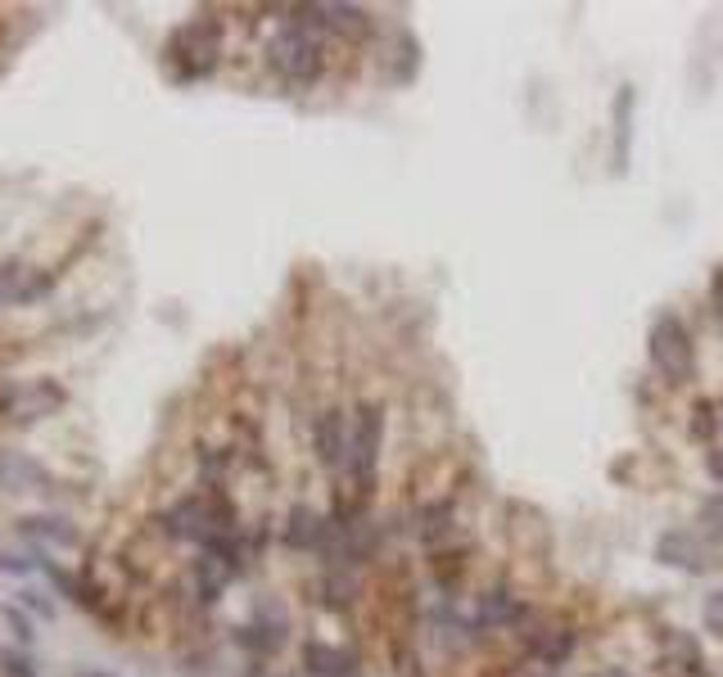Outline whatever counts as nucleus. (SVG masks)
Here are the masks:
<instances>
[{
	"label": "nucleus",
	"instance_id": "nucleus-10",
	"mask_svg": "<svg viewBox=\"0 0 723 677\" xmlns=\"http://www.w3.org/2000/svg\"><path fill=\"white\" fill-rule=\"evenodd\" d=\"M304 664L317 677H348L353 673V655L344 645H326V641H308L304 645Z\"/></svg>",
	"mask_w": 723,
	"mask_h": 677
},
{
	"label": "nucleus",
	"instance_id": "nucleus-7",
	"mask_svg": "<svg viewBox=\"0 0 723 677\" xmlns=\"http://www.w3.org/2000/svg\"><path fill=\"white\" fill-rule=\"evenodd\" d=\"M655 556L665 561V565H678V569H706V546L697 533H687V529H674V533H660L655 542Z\"/></svg>",
	"mask_w": 723,
	"mask_h": 677
},
{
	"label": "nucleus",
	"instance_id": "nucleus-9",
	"mask_svg": "<svg viewBox=\"0 0 723 677\" xmlns=\"http://www.w3.org/2000/svg\"><path fill=\"white\" fill-rule=\"evenodd\" d=\"M50 290V281L41 271H27V267H0V303H33Z\"/></svg>",
	"mask_w": 723,
	"mask_h": 677
},
{
	"label": "nucleus",
	"instance_id": "nucleus-15",
	"mask_svg": "<svg viewBox=\"0 0 723 677\" xmlns=\"http://www.w3.org/2000/svg\"><path fill=\"white\" fill-rule=\"evenodd\" d=\"M665 651H670V655H678L687 673H697V677L706 673V655H701V645H697V637H691V632L674 628V632L665 637Z\"/></svg>",
	"mask_w": 723,
	"mask_h": 677
},
{
	"label": "nucleus",
	"instance_id": "nucleus-14",
	"mask_svg": "<svg viewBox=\"0 0 723 677\" xmlns=\"http://www.w3.org/2000/svg\"><path fill=\"white\" fill-rule=\"evenodd\" d=\"M23 533H33V538H41V542H54V546H77V529L69 525V519H46V515H37V519H27L23 525Z\"/></svg>",
	"mask_w": 723,
	"mask_h": 677
},
{
	"label": "nucleus",
	"instance_id": "nucleus-8",
	"mask_svg": "<svg viewBox=\"0 0 723 677\" xmlns=\"http://www.w3.org/2000/svg\"><path fill=\"white\" fill-rule=\"evenodd\" d=\"M525 651L538 660V664H548V668H556V664H565L569 655H575V632L569 628H538L534 637H525Z\"/></svg>",
	"mask_w": 723,
	"mask_h": 677
},
{
	"label": "nucleus",
	"instance_id": "nucleus-23",
	"mask_svg": "<svg viewBox=\"0 0 723 677\" xmlns=\"http://www.w3.org/2000/svg\"><path fill=\"white\" fill-rule=\"evenodd\" d=\"M592 677H633V673H624V668H601V673H592Z\"/></svg>",
	"mask_w": 723,
	"mask_h": 677
},
{
	"label": "nucleus",
	"instance_id": "nucleus-4",
	"mask_svg": "<svg viewBox=\"0 0 723 677\" xmlns=\"http://www.w3.org/2000/svg\"><path fill=\"white\" fill-rule=\"evenodd\" d=\"M64 403H69V393L59 389L54 380H33V384H19V389L5 397V416L19 420V424H33V420H41V416H54Z\"/></svg>",
	"mask_w": 723,
	"mask_h": 677
},
{
	"label": "nucleus",
	"instance_id": "nucleus-22",
	"mask_svg": "<svg viewBox=\"0 0 723 677\" xmlns=\"http://www.w3.org/2000/svg\"><path fill=\"white\" fill-rule=\"evenodd\" d=\"M23 605H33V610H46V619L54 614V605L50 601H41V592H23Z\"/></svg>",
	"mask_w": 723,
	"mask_h": 677
},
{
	"label": "nucleus",
	"instance_id": "nucleus-19",
	"mask_svg": "<svg viewBox=\"0 0 723 677\" xmlns=\"http://www.w3.org/2000/svg\"><path fill=\"white\" fill-rule=\"evenodd\" d=\"M0 664H5V673H10V677H37V673H33V660H27V655L5 651V655H0Z\"/></svg>",
	"mask_w": 723,
	"mask_h": 677
},
{
	"label": "nucleus",
	"instance_id": "nucleus-3",
	"mask_svg": "<svg viewBox=\"0 0 723 677\" xmlns=\"http://www.w3.org/2000/svg\"><path fill=\"white\" fill-rule=\"evenodd\" d=\"M380 434H384V416L380 407H362L348 424V460L344 470L353 475L357 492H371L376 483V460H380Z\"/></svg>",
	"mask_w": 723,
	"mask_h": 677
},
{
	"label": "nucleus",
	"instance_id": "nucleus-21",
	"mask_svg": "<svg viewBox=\"0 0 723 677\" xmlns=\"http://www.w3.org/2000/svg\"><path fill=\"white\" fill-rule=\"evenodd\" d=\"M0 569H10V574H19V578H23V574L33 569V565H27L23 556H10V551H5V556H0Z\"/></svg>",
	"mask_w": 723,
	"mask_h": 677
},
{
	"label": "nucleus",
	"instance_id": "nucleus-12",
	"mask_svg": "<svg viewBox=\"0 0 723 677\" xmlns=\"http://www.w3.org/2000/svg\"><path fill=\"white\" fill-rule=\"evenodd\" d=\"M231 574H235V569H231L226 561H218V556H213V551H204V556L195 561V582H199V596H204L208 605H213V601H218V596L226 592V582H231Z\"/></svg>",
	"mask_w": 723,
	"mask_h": 677
},
{
	"label": "nucleus",
	"instance_id": "nucleus-6",
	"mask_svg": "<svg viewBox=\"0 0 723 677\" xmlns=\"http://www.w3.org/2000/svg\"><path fill=\"white\" fill-rule=\"evenodd\" d=\"M525 619V601L511 596L506 588H489L475 605V624L479 628H516Z\"/></svg>",
	"mask_w": 723,
	"mask_h": 677
},
{
	"label": "nucleus",
	"instance_id": "nucleus-1",
	"mask_svg": "<svg viewBox=\"0 0 723 677\" xmlns=\"http://www.w3.org/2000/svg\"><path fill=\"white\" fill-rule=\"evenodd\" d=\"M267 64L281 82L290 86H313L326 69V46L317 37V27L304 19V23H285L277 37L267 46Z\"/></svg>",
	"mask_w": 723,
	"mask_h": 677
},
{
	"label": "nucleus",
	"instance_id": "nucleus-16",
	"mask_svg": "<svg viewBox=\"0 0 723 677\" xmlns=\"http://www.w3.org/2000/svg\"><path fill=\"white\" fill-rule=\"evenodd\" d=\"M41 466H33V460H23V456H0V483H10L14 492H27L23 483H41Z\"/></svg>",
	"mask_w": 723,
	"mask_h": 677
},
{
	"label": "nucleus",
	"instance_id": "nucleus-17",
	"mask_svg": "<svg viewBox=\"0 0 723 677\" xmlns=\"http://www.w3.org/2000/svg\"><path fill=\"white\" fill-rule=\"evenodd\" d=\"M719 429H723V420H719L714 403H701L697 411H691V439H697V443H714Z\"/></svg>",
	"mask_w": 723,
	"mask_h": 677
},
{
	"label": "nucleus",
	"instance_id": "nucleus-18",
	"mask_svg": "<svg viewBox=\"0 0 723 677\" xmlns=\"http://www.w3.org/2000/svg\"><path fill=\"white\" fill-rule=\"evenodd\" d=\"M5 624L14 628V637L27 645V641H33V624H27V614L19 610V605H5Z\"/></svg>",
	"mask_w": 723,
	"mask_h": 677
},
{
	"label": "nucleus",
	"instance_id": "nucleus-20",
	"mask_svg": "<svg viewBox=\"0 0 723 677\" xmlns=\"http://www.w3.org/2000/svg\"><path fill=\"white\" fill-rule=\"evenodd\" d=\"M706 470L723 483V447H710V452H706Z\"/></svg>",
	"mask_w": 723,
	"mask_h": 677
},
{
	"label": "nucleus",
	"instance_id": "nucleus-13",
	"mask_svg": "<svg viewBox=\"0 0 723 677\" xmlns=\"http://www.w3.org/2000/svg\"><path fill=\"white\" fill-rule=\"evenodd\" d=\"M628 122H633V86L624 82L615 96V172H624L628 163V132H633Z\"/></svg>",
	"mask_w": 723,
	"mask_h": 677
},
{
	"label": "nucleus",
	"instance_id": "nucleus-5",
	"mask_svg": "<svg viewBox=\"0 0 723 677\" xmlns=\"http://www.w3.org/2000/svg\"><path fill=\"white\" fill-rule=\"evenodd\" d=\"M313 447H317V460L326 470H340L348 460V416L335 407L321 411L313 424Z\"/></svg>",
	"mask_w": 723,
	"mask_h": 677
},
{
	"label": "nucleus",
	"instance_id": "nucleus-11",
	"mask_svg": "<svg viewBox=\"0 0 723 677\" xmlns=\"http://www.w3.org/2000/svg\"><path fill=\"white\" fill-rule=\"evenodd\" d=\"M326 529H330V525H326V519H321L313 506H294L290 519H285V546H304V551H308V546H317V542L326 538Z\"/></svg>",
	"mask_w": 723,
	"mask_h": 677
},
{
	"label": "nucleus",
	"instance_id": "nucleus-2",
	"mask_svg": "<svg viewBox=\"0 0 723 677\" xmlns=\"http://www.w3.org/2000/svg\"><path fill=\"white\" fill-rule=\"evenodd\" d=\"M647 357L655 366V376L665 384H687L697 380V344H691L687 325L674 312H660L647 330Z\"/></svg>",
	"mask_w": 723,
	"mask_h": 677
}]
</instances>
